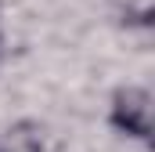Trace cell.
Instances as JSON below:
<instances>
[{
    "instance_id": "1",
    "label": "cell",
    "mask_w": 155,
    "mask_h": 152,
    "mask_svg": "<svg viewBox=\"0 0 155 152\" xmlns=\"http://www.w3.org/2000/svg\"><path fill=\"white\" fill-rule=\"evenodd\" d=\"M112 119H116L119 130H126L134 138H148L152 134V98H148V91H141V87L119 91L116 105H112Z\"/></svg>"
}]
</instances>
